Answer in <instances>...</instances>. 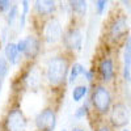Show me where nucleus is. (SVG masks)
<instances>
[{
  "mask_svg": "<svg viewBox=\"0 0 131 131\" xmlns=\"http://www.w3.org/2000/svg\"><path fill=\"white\" fill-rule=\"evenodd\" d=\"M71 67L67 54H54L46 59L43 66L45 83L51 89H62L67 85V78Z\"/></svg>",
  "mask_w": 131,
  "mask_h": 131,
  "instance_id": "nucleus-1",
  "label": "nucleus"
},
{
  "mask_svg": "<svg viewBox=\"0 0 131 131\" xmlns=\"http://www.w3.org/2000/svg\"><path fill=\"white\" fill-rule=\"evenodd\" d=\"M88 101L91 104L93 114L100 118L107 117L115 102L110 86L102 83H96L92 85Z\"/></svg>",
  "mask_w": 131,
  "mask_h": 131,
  "instance_id": "nucleus-2",
  "label": "nucleus"
},
{
  "mask_svg": "<svg viewBox=\"0 0 131 131\" xmlns=\"http://www.w3.org/2000/svg\"><path fill=\"white\" fill-rule=\"evenodd\" d=\"M130 23L126 13H118L110 18V21L106 25L105 38L109 45L118 46L122 45L126 38L130 36Z\"/></svg>",
  "mask_w": 131,
  "mask_h": 131,
  "instance_id": "nucleus-3",
  "label": "nucleus"
},
{
  "mask_svg": "<svg viewBox=\"0 0 131 131\" xmlns=\"http://www.w3.org/2000/svg\"><path fill=\"white\" fill-rule=\"evenodd\" d=\"M20 89L37 93L43 88L45 84V76H43V68H39L36 63H29V66L23 71L20 76Z\"/></svg>",
  "mask_w": 131,
  "mask_h": 131,
  "instance_id": "nucleus-4",
  "label": "nucleus"
},
{
  "mask_svg": "<svg viewBox=\"0 0 131 131\" xmlns=\"http://www.w3.org/2000/svg\"><path fill=\"white\" fill-rule=\"evenodd\" d=\"M28 125H29V121L23 110V107L18 104H15L4 114L3 122H2V130L3 131H26Z\"/></svg>",
  "mask_w": 131,
  "mask_h": 131,
  "instance_id": "nucleus-5",
  "label": "nucleus"
},
{
  "mask_svg": "<svg viewBox=\"0 0 131 131\" xmlns=\"http://www.w3.org/2000/svg\"><path fill=\"white\" fill-rule=\"evenodd\" d=\"M94 70L97 73V81L106 85L114 83L119 71L117 66V60L109 54H104L101 58H98Z\"/></svg>",
  "mask_w": 131,
  "mask_h": 131,
  "instance_id": "nucleus-6",
  "label": "nucleus"
},
{
  "mask_svg": "<svg viewBox=\"0 0 131 131\" xmlns=\"http://www.w3.org/2000/svg\"><path fill=\"white\" fill-rule=\"evenodd\" d=\"M106 118H107V123L114 130H122L127 127L131 122V107L128 102L126 100L115 101Z\"/></svg>",
  "mask_w": 131,
  "mask_h": 131,
  "instance_id": "nucleus-7",
  "label": "nucleus"
},
{
  "mask_svg": "<svg viewBox=\"0 0 131 131\" xmlns=\"http://www.w3.org/2000/svg\"><path fill=\"white\" fill-rule=\"evenodd\" d=\"M17 46L20 52L23 54V58L29 62V63H34L42 52V38L34 36V34H28L23 38H18L17 41Z\"/></svg>",
  "mask_w": 131,
  "mask_h": 131,
  "instance_id": "nucleus-8",
  "label": "nucleus"
},
{
  "mask_svg": "<svg viewBox=\"0 0 131 131\" xmlns=\"http://www.w3.org/2000/svg\"><path fill=\"white\" fill-rule=\"evenodd\" d=\"M64 34V30L62 26V23L57 18V17H49L45 24H43V28L41 30V37L42 41L46 46H55L59 42H62Z\"/></svg>",
  "mask_w": 131,
  "mask_h": 131,
  "instance_id": "nucleus-9",
  "label": "nucleus"
},
{
  "mask_svg": "<svg viewBox=\"0 0 131 131\" xmlns=\"http://www.w3.org/2000/svg\"><path fill=\"white\" fill-rule=\"evenodd\" d=\"M37 131H55L58 126V114L52 106L42 107L33 119Z\"/></svg>",
  "mask_w": 131,
  "mask_h": 131,
  "instance_id": "nucleus-10",
  "label": "nucleus"
},
{
  "mask_svg": "<svg viewBox=\"0 0 131 131\" xmlns=\"http://www.w3.org/2000/svg\"><path fill=\"white\" fill-rule=\"evenodd\" d=\"M62 46L66 52L68 54H78L83 50L84 34L79 26H70L64 31L62 38Z\"/></svg>",
  "mask_w": 131,
  "mask_h": 131,
  "instance_id": "nucleus-11",
  "label": "nucleus"
},
{
  "mask_svg": "<svg viewBox=\"0 0 131 131\" xmlns=\"http://www.w3.org/2000/svg\"><path fill=\"white\" fill-rule=\"evenodd\" d=\"M121 78L126 85H131V36L126 38L121 47Z\"/></svg>",
  "mask_w": 131,
  "mask_h": 131,
  "instance_id": "nucleus-12",
  "label": "nucleus"
},
{
  "mask_svg": "<svg viewBox=\"0 0 131 131\" xmlns=\"http://www.w3.org/2000/svg\"><path fill=\"white\" fill-rule=\"evenodd\" d=\"M58 8V2L57 0H34V13L41 17V18H49L52 17Z\"/></svg>",
  "mask_w": 131,
  "mask_h": 131,
  "instance_id": "nucleus-13",
  "label": "nucleus"
},
{
  "mask_svg": "<svg viewBox=\"0 0 131 131\" xmlns=\"http://www.w3.org/2000/svg\"><path fill=\"white\" fill-rule=\"evenodd\" d=\"M3 55L12 67H17L23 62V54L20 52L16 41H7L3 46Z\"/></svg>",
  "mask_w": 131,
  "mask_h": 131,
  "instance_id": "nucleus-14",
  "label": "nucleus"
},
{
  "mask_svg": "<svg viewBox=\"0 0 131 131\" xmlns=\"http://www.w3.org/2000/svg\"><path fill=\"white\" fill-rule=\"evenodd\" d=\"M92 86L89 84H86L85 81L78 83L73 86H71V100L75 104H83L86 101V98L89 97Z\"/></svg>",
  "mask_w": 131,
  "mask_h": 131,
  "instance_id": "nucleus-15",
  "label": "nucleus"
},
{
  "mask_svg": "<svg viewBox=\"0 0 131 131\" xmlns=\"http://www.w3.org/2000/svg\"><path fill=\"white\" fill-rule=\"evenodd\" d=\"M86 70H88V68H86L83 63H80V62H72L71 67H70V72H68V78H67V85L73 86L75 84L81 83L80 80L81 79L84 80V76H85Z\"/></svg>",
  "mask_w": 131,
  "mask_h": 131,
  "instance_id": "nucleus-16",
  "label": "nucleus"
},
{
  "mask_svg": "<svg viewBox=\"0 0 131 131\" xmlns=\"http://www.w3.org/2000/svg\"><path fill=\"white\" fill-rule=\"evenodd\" d=\"M91 114H93V112H92V107H91L89 101L86 100L83 104H79V106L73 110V114L72 115H73V118L76 119V121L81 122V121H84V119L89 118Z\"/></svg>",
  "mask_w": 131,
  "mask_h": 131,
  "instance_id": "nucleus-17",
  "label": "nucleus"
},
{
  "mask_svg": "<svg viewBox=\"0 0 131 131\" xmlns=\"http://www.w3.org/2000/svg\"><path fill=\"white\" fill-rule=\"evenodd\" d=\"M71 12L79 17H84L88 10V0H67Z\"/></svg>",
  "mask_w": 131,
  "mask_h": 131,
  "instance_id": "nucleus-18",
  "label": "nucleus"
},
{
  "mask_svg": "<svg viewBox=\"0 0 131 131\" xmlns=\"http://www.w3.org/2000/svg\"><path fill=\"white\" fill-rule=\"evenodd\" d=\"M30 13V0H21V15L18 20V30L23 31L26 24V18Z\"/></svg>",
  "mask_w": 131,
  "mask_h": 131,
  "instance_id": "nucleus-19",
  "label": "nucleus"
},
{
  "mask_svg": "<svg viewBox=\"0 0 131 131\" xmlns=\"http://www.w3.org/2000/svg\"><path fill=\"white\" fill-rule=\"evenodd\" d=\"M20 15H21V12H20L18 5L13 4L12 8H10V9L8 10V13H7V28H8V29L15 28L16 21L20 20Z\"/></svg>",
  "mask_w": 131,
  "mask_h": 131,
  "instance_id": "nucleus-20",
  "label": "nucleus"
},
{
  "mask_svg": "<svg viewBox=\"0 0 131 131\" xmlns=\"http://www.w3.org/2000/svg\"><path fill=\"white\" fill-rule=\"evenodd\" d=\"M10 68H12V66L9 64L3 54H0V78L5 80L10 73Z\"/></svg>",
  "mask_w": 131,
  "mask_h": 131,
  "instance_id": "nucleus-21",
  "label": "nucleus"
},
{
  "mask_svg": "<svg viewBox=\"0 0 131 131\" xmlns=\"http://www.w3.org/2000/svg\"><path fill=\"white\" fill-rule=\"evenodd\" d=\"M110 0H94V10L97 16H104L107 10Z\"/></svg>",
  "mask_w": 131,
  "mask_h": 131,
  "instance_id": "nucleus-22",
  "label": "nucleus"
},
{
  "mask_svg": "<svg viewBox=\"0 0 131 131\" xmlns=\"http://www.w3.org/2000/svg\"><path fill=\"white\" fill-rule=\"evenodd\" d=\"M12 5V0H0V13H8Z\"/></svg>",
  "mask_w": 131,
  "mask_h": 131,
  "instance_id": "nucleus-23",
  "label": "nucleus"
},
{
  "mask_svg": "<svg viewBox=\"0 0 131 131\" xmlns=\"http://www.w3.org/2000/svg\"><path fill=\"white\" fill-rule=\"evenodd\" d=\"M93 131H115L109 123H100L93 127Z\"/></svg>",
  "mask_w": 131,
  "mask_h": 131,
  "instance_id": "nucleus-24",
  "label": "nucleus"
},
{
  "mask_svg": "<svg viewBox=\"0 0 131 131\" xmlns=\"http://www.w3.org/2000/svg\"><path fill=\"white\" fill-rule=\"evenodd\" d=\"M119 3H121V5L125 9H127V10L131 9V0H119Z\"/></svg>",
  "mask_w": 131,
  "mask_h": 131,
  "instance_id": "nucleus-25",
  "label": "nucleus"
},
{
  "mask_svg": "<svg viewBox=\"0 0 131 131\" xmlns=\"http://www.w3.org/2000/svg\"><path fill=\"white\" fill-rule=\"evenodd\" d=\"M70 131H88L85 127H83V126H73Z\"/></svg>",
  "mask_w": 131,
  "mask_h": 131,
  "instance_id": "nucleus-26",
  "label": "nucleus"
},
{
  "mask_svg": "<svg viewBox=\"0 0 131 131\" xmlns=\"http://www.w3.org/2000/svg\"><path fill=\"white\" fill-rule=\"evenodd\" d=\"M4 79H2L0 78V94H2V91H3V86H4Z\"/></svg>",
  "mask_w": 131,
  "mask_h": 131,
  "instance_id": "nucleus-27",
  "label": "nucleus"
},
{
  "mask_svg": "<svg viewBox=\"0 0 131 131\" xmlns=\"http://www.w3.org/2000/svg\"><path fill=\"white\" fill-rule=\"evenodd\" d=\"M3 46H4V45H3V39H2V38H0V50H2V49H3Z\"/></svg>",
  "mask_w": 131,
  "mask_h": 131,
  "instance_id": "nucleus-28",
  "label": "nucleus"
},
{
  "mask_svg": "<svg viewBox=\"0 0 131 131\" xmlns=\"http://www.w3.org/2000/svg\"><path fill=\"white\" fill-rule=\"evenodd\" d=\"M119 131H131L128 127H125V128H122V130H119Z\"/></svg>",
  "mask_w": 131,
  "mask_h": 131,
  "instance_id": "nucleus-29",
  "label": "nucleus"
},
{
  "mask_svg": "<svg viewBox=\"0 0 131 131\" xmlns=\"http://www.w3.org/2000/svg\"><path fill=\"white\" fill-rule=\"evenodd\" d=\"M60 131H70V130H67V128H62Z\"/></svg>",
  "mask_w": 131,
  "mask_h": 131,
  "instance_id": "nucleus-30",
  "label": "nucleus"
}]
</instances>
